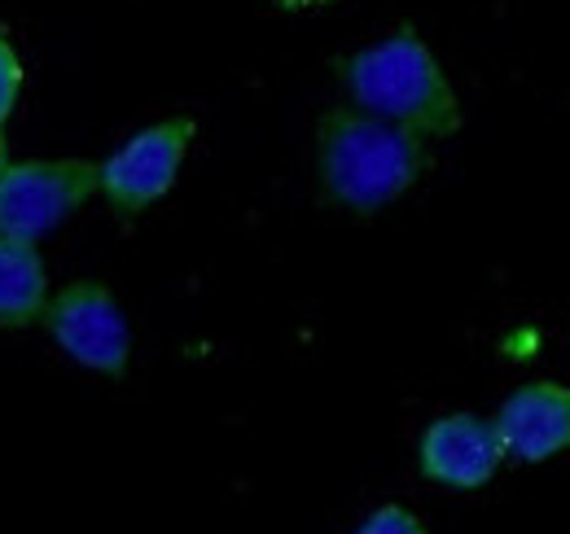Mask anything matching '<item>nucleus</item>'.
Masks as SVG:
<instances>
[{"mask_svg":"<svg viewBox=\"0 0 570 534\" xmlns=\"http://www.w3.org/2000/svg\"><path fill=\"white\" fill-rule=\"evenodd\" d=\"M430 140L356 106L325 110L316 123V176L330 206L347 215H377L422 185L430 171Z\"/></svg>","mask_w":570,"mask_h":534,"instance_id":"nucleus-1","label":"nucleus"},{"mask_svg":"<svg viewBox=\"0 0 570 534\" xmlns=\"http://www.w3.org/2000/svg\"><path fill=\"white\" fill-rule=\"evenodd\" d=\"M338 79H343L352 106L373 119H386V123L409 128L426 140H448L461 132L456 88L413 27H400V31L356 49L352 58H343Z\"/></svg>","mask_w":570,"mask_h":534,"instance_id":"nucleus-2","label":"nucleus"},{"mask_svg":"<svg viewBox=\"0 0 570 534\" xmlns=\"http://www.w3.org/2000/svg\"><path fill=\"white\" fill-rule=\"evenodd\" d=\"M194 136H198V123L189 115H171L132 132L106 162H97V194L119 219L145 215L154 201H163L176 189Z\"/></svg>","mask_w":570,"mask_h":534,"instance_id":"nucleus-3","label":"nucleus"},{"mask_svg":"<svg viewBox=\"0 0 570 534\" xmlns=\"http://www.w3.org/2000/svg\"><path fill=\"white\" fill-rule=\"evenodd\" d=\"M40 325L67 350V359L97 377L119 382L132 364V325L115 289L101 280H71L67 289H58Z\"/></svg>","mask_w":570,"mask_h":534,"instance_id":"nucleus-4","label":"nucleus"},{"mask_svg":"<svg viewBox=\"0 0 570 534\" xmlns=\"http://www.w3.org/2000/svg\"><path fill=\"white\" fill-rule=\"evenodd\" d=\"M97 194V162L88 158H27L0 171V233L40 241L58 233Z\"/></svg>","mask_w":570,"mask_h":534,"instance_id":"nucleus-5","label":"nucleus"},{"mask_svg":"<svg viewBox=\"0 0 570 534\" xmlns=\"http://www.w3.org/2000/svg\"><path fill=\"white\" fill-rule=\"evenodd\" d=\"M504 465V443L497 425L479 412H448L430 421L417 443L422 477L448 491H483Z\"/></svg>","mask_w":570,"mask_h":534,"instance_id":"nucleus-6","label":"nucleus"},{"mask_svg":"<svg viewBox=\"0 0 570 534\" xmlns=\"http://www.w3.org/2000/svg\"><path fill=\"white\" fill-rule=\"evenodd\" d=\"M504 461L549 465L570 452V386L562 382H527L492 416Z\"/></svg>","mask_w":570,"mask_h":534,"instance_id":"nucleus-7","label":"nucleus"},{"mask_svg":"<svg viewBox=\"0 0 570 534\" xmlns=\"http://www.w3.org/2000/svg\"><path fill=\"white\" fill-rule=\"evenodd\" d=\"M49 298H53V285L36 241H18L0 233V329L40 325Z\"/></svg>","mask_w":570,"mask_h":534,"instance_id":"nucleus-8","label":"nucleus"},{"mask_svg":"<svg viewBox=\"0 0 570 534\" xmlns=\"http://www.w3.org/2000/svg\"><path fill=\"white\" fill-rule=\"evenodd\" d=\"M356 534H426V522L404 504H382L360 522Z\"/></svg>","mask_w":570,"mask_h":534,"instance_id":"nucleus-9","label":"nucleus"},{"mask_svg":"<svg viewBox=\"0 0 570 534\" xmlns=\"http://www.w3.org/2000/svg\"><path fill=\"white\" fill-rule=\"evenodd\" d=\"M18 97H22V58H18V49L0 36V128H4V119L18 110Z\"/></svg>","mask_w":570,"mask_h":534,"instance_id":"nucleus-10","label":"nucleus"},{"mask_svg":"<svg viewBox=\"0 0 570 534\" xmlns=\"http://www.w3.org/2000/svg\"><path fill=\"white\" fill-rule=\"evenodd\" d=\"M9 167V149H4V128H0V171Z\"/></svg>","mask_w":570,"mask_h":534,"instance_id":"nucleus-11","label":"nucleus"}]
</instances>
